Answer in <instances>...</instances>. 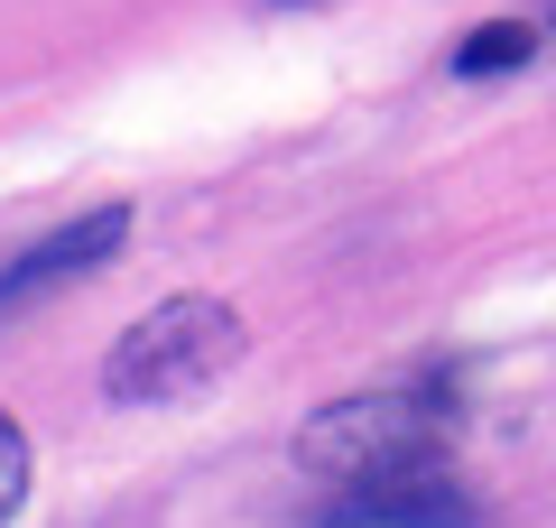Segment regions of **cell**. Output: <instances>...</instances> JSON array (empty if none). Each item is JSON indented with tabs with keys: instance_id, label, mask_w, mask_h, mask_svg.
<instances>
[{
	"instance_id": "obj_4",
	"label": "cell",
	"mask_w": 556,
	"mask_h": 528,
	"mask_svg": "<svg viewBox=\"0 0 556 528\" xmlns=\"http://www.w3.org/2000/svg\"><path fill=\"white\" fill-rule=\"evenodd\" d=\"M121 241H130V204H93V214H75L65 232L28 241V251L0 269V315H20L28 297L65 288V278H93L102 260H121Z\"/></svg>"
},
{
	"instance_id": "obj_6",
	"label": "cell",
	"mask_w": 556,
	"mask_h": 528,
	"mask_svg": "<svg viewBox=\"0 0 556 528\" xmlns=\"http://www.w3.org/2000/svg\"><path fill=\"white\" fill-rule=\"evenodd\" d=\"M28 510V427L0 408V528Z\"/></svg>"
},
{
	"instance_id": "obj_5",
	"label": "cell",
	"mask_w": 556,
	"mask_h": 528,
	"mask_svg": "<svg viewBox=\"0 0 556 528\" xmlns=\"http://www.w3.org/2000/svg\"><path fill=\"white\" fill-rule=\"evenodd\" d=\"M538 28L529 20H482V28H464V47H455V75L464 84H482V75H519V65L538 56Z\"/></svg>"
},
{
	"instance_id": "obj_7",
	"label": "cell",
	"mask_w": 556,
	"mask_h": 528,
	"mask_svg": "<svg viewBox=\"0 0 556 528\" xmlns=\"http://www.w3.org/2000/svg\"><path fill=\"white\" fill-rule=\"evenodd\" d=\"M547 28H556V10H547Z\"/></svg>"
},
{
	"instance_id": "obj_3",
	"label": "cell",
	"mask_w": 556,
	"mask_h": 528,
	"mask_svg": "<svg viewBox=\"0 0 556 528\" xmlns=\"http://www.w3.org/2000/svg\"><path fill=\"white\" fill-rule=\"evenodd\" d=\"M316 528H473V491L455 482V464H408L380 482H334Z\"/></svg>"
},
{
	"instance_id": "obj_1",
	"label": "cell",
	"mask_w": 556,
	"mask_h": 528,
	"mask_svg": "<svg viewBox=\"0 0 556 528\" xmlns=\"http://www.w3.org/2000/svg\"><path fill=\"white\" fill-rule=\"evenodd\" d=\"M445 436H455V380H390V390H353L334 408H316L298 427V473L316 482H380V473L408 464H445Z\"/></svg>"
},
{
	"instance_id": "obj_2",
	"label": "cell",
	"mask_w": 556,
	"mask_h": 528,
	"mask_svg": "<svg viewBox=\"0 0 556 528\" xmlns=\"http://www.w3.org/2000/svg\"><path fill=\"white\" fill-rule=\"evenodd\" d=\"M241 352H251L241 306H223V297H167V306H149L102 352V399H121V408H177V399H204Z\"/></svg>"
},
{
	"instance_id": "obj_8",
	"label": "cell",
	"mask_w": 556,
	"mask_h": 528,
	"mask_svg": "<svg viewBox=\"0 0 556 528\" xmlns=\"http://www.w3.org/2000/svg\"><path fill=\"white\" fill-rule=\"evenodd\" d=\"M278 10H288V0H278Z\"/></svg>"
}]
</instances>
